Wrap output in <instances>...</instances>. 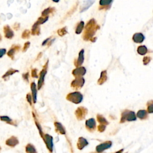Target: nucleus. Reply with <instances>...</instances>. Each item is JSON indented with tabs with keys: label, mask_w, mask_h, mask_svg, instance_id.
<instances>
[{
	"label": "nucleus",
	"mask_w": 153,
	"mask_h": 153,
	"mask_svg": "<svg viewBox=\"0 0 153 153\" xmlns=\"http://www.w3.org/2000/svg\"><path fill=\"white\" fill-rule=\"evenodd\" d=\"M99 28V26L96 24V20L94 19L90 20L85 27L84 32L83 35V39L85 41L90 40V39L93 37L94 35L95 34L96 31Z\"/></svg>",
	"instance_id": "obj_1"
},
{
	"label": "nucleus",
	"mask_w": 153,
	"mask_h": 153,
	"mask_svg": "<svg viewBox=\"0 0 153 153\" xmlns=\"http://www.w3.org/2000/svg\"><path fill=\"white\" fill-rule=\"evenodd\" d=\"M136 120L135 113L133 111L125 109L122 113V117L120 120V123H123L126 122H132Z\"/></svg>",
	"instance_id": "obj_2"
},
{
	"label": "nucleus",
	"mask_w": 153,
	"mask_h": 153,
	"mask_svg": "<svg viewBox=\"0 0 153 153\" xmlns=\"http://www.w3.org/2000/svg\"><path fill=\"white\" fill-rule=\"evenodd\" d=\"M67 99L75 104H79L83 99V94L79 92H74L69 93L67 96Z\"/></svg>",
	"instance_id": "obj_3"
},
{
	"label": "nucleus",
	"mask_w": 153,
	"mask_h": 153,
	"mask_svg": "<svg viewBox=\"0 0 153 153\" xmlns=\"http://www.w3.org/2000/svg\"><path fill=\"white\" fill-rule=\"evenodd\" d=\"M48 63H49V61H47L46 62V63L45 64V65L43 67V68L41 71L39 73V79H38V89L40 90L41 88L42 87V86H43L44 83V78H45V75H46L47 74V67H48Z\"/></svg>",
	"instance_id": "obj_4"
},
{
	"label": "nucleus",
	"mask_w": 153,
	"mask_h": 153,
	"mask_svg": "<svg viewBox=\"0 0 153 153\" xmlns=\"http://www.w3.org/2000/svg\"><path fill=\"white\" fill-rule=\"evenodd\" d=\"M85 80L84 78L82 77H77V78H75V80H74L73 82H72L71 84V87L74 88V89L75 90H79L80 88L83 87V86H84V84Z\"/></svg>",
	"instance_id": "obj_5"
},
{
	"label": "nucleus",
	"mask_w": 153,
	"mask_h": 153,
	"mask_svg": "<svg viewBox=\"0 0 153 153\" xmlns=\"http://www.w3.org/2000/svg\"><path fill=\"white\" fill-rule=\"evenodd\" d=\"M88 113L87 109L83 107H80L75 111V115L78 120H83Z\"/></svg>",
	"instance_id": "obj_6"
},
{
	"label": "nucleus",
	"mask_w": 153,
	"mask_h": 153,
	"mask_svg": "<svg viewBox=\"0 0 153 153\" xmlns=\"http://www.w3.org/2000/svg\"><path fill=\"white\" fill-rule=\"evenodd\" d=\"M46 143L47 148L48 149L49 152H53V137L52 136L49 135V134H44V136L42 138Z\"/></svg>",
	"instance_id": "obj_7"
},
{
	"label": "nucleus",
	"mask_w": 153,
	"mask_h": 153,
	"mask_svg": "<svg viewBox=\"0 0 153 153\" xmlns=\"http://www.w3.org/2000/svg\"><path fill=\"white\" fill-rule=\"evenodd\" d=\"M111 146H112V142L110 141H107L105 142L102 143L100 145H98L96 148V151L98 152H102L105 150H107V149L110 148Z\"/></svg>",
	"instance_id": "obj_8"
},
{
	"label": "nucleus",
	"mask_w": 153,
	"mask_h": 153,
	"mask_svg": "<svg viewBox=\"0 0 153 153\" xmlns=\"http://www.w3.org/2000/svg\"><path fill=\"white\" fill-rule=\"evenodd\" d=\"M86 73V69L83 67H77V68L74 69L72 72V74L75 78L77 77H82L83 75H84Z\"/></svg>",
	"instance_id": "obj_9"
},
{
	"label": "nucleus",
	"mask_w": 153,
	"mask_h": 153,
	"mask_svg": "<svg viewBox=\"0 0 153 153\" xmlns=\"http://www.w3.org/2000/svg\"><path fill=\"white\" fill-rule=\"evenodd\" d=\"M96 121L94 118H92L86 120V127L88 131L90 132H93L96 129Z\"/></svg>",
	"instance_id": "obj_10"
},
{
	"label": "nucleus",
	"mask_w": 153,
	"mask_h": 153,
	"mask_svg": "<svg viewBox=\"0 0 153 153\" xmlns=\"http://www.w3.org/2000/svg\"><path fill=\"white\" fill-rule=\"evenodd\" d=\"M84 49H82V50H80V52H79L78 59L75 60L74 61V65L76 67H81L82 64L83 63V62H84Z\"/></svg>",
	"instance_id": "obj_11"
},
{
	"label": "nucleus",
	"mask_w": 153,
	"mask_h": 153,
	"mask_svg": "<svg viewBox=\"0 0 153 153\" xmlns=\"http://www.w3.org/2000/svg\"><path fill=\"white\" fill-rule=\"evenodd\" d=\"M20 46L19 45H13L10 50H9V52H7V56L10 57L12 59H14L15 53L16 52H18L20 50Z\"/></svg>",
	"instance_id": "obj_12"
},
{
	"label": "nucleus",
	"mask_w": 153,
	"mask_h": 153,
	"mask_svg": "<svg viewBox=\"0 0 153 153\" xmlns=\"http://www.w3.org/2000/svg\"><path fill=\"white\" fill-rule=\"evenodd\" d=\"M54 127H55V132L59 135H65L66 131L65 127L59 122H55L54 123Z\"/></svg>",
	"instance_id": "obj_13"
},
{
	"label": "nucleus",
	"mask_w": 153,
	"mask_h": 153,
	"mask_svg": "<svg viewBox=\"0 0 153 153\" xmlns=\"http://www.w3.org/2000/svg\"><path fill=\"white\" fill-rule=\"evenodd\" d=\"M19 142L18 139L16 136H13L5 141V144L10 147H14L19 144Z\"/></svg>",
	"instance_id": "obj_14"
},
{
	"label": "nucleus",
	"mask_w": 153,
	"mask_h": 153,
	"mask_svg": "<svg viewBox=\"0 0 153 153\" xmlns=\"http://www.w3.org/2000/svg\"><path fill=\"white\" fill-rule=\"evenodd\" d=\"M4 33L5 37L8 39H12L14 37V33L9 25L4 26Z\"/></svg>",
	"instance_id": "obj_15"
},
{
	"label": "nucleus",
	"mask_w": 153,
	"mask_h": 153,
	"mask_svg": "<svg viewBox=\"0 0 153 153\" xmlns=\"http://www.w3.org/2000/svg\"><path fill=\"white\" fill-rule=\"evenodd\" d=\"M88 144V142L86 139L83 137H80L78 138V142H77V146L78 150H82L85 147L87 146Z\"/></svg>",
	"instance_id": "obj_16"
},
{
	"label": "nucleus",
	"mask_w": 153,
	"mask_h": 153,
	"mask_svg": "<svg viewBox=\"0 0 153 153\" xmlns=\"http://www.w3.org/2000/svg\"><path fill=\"white\" fill-rule=\"evenodd\" d=\"M133 41L136 43H142L144 41L145 37L142 33H136L133 36Z\"/></svg>",
	"instance_id": "obj_17"
},
{
	"label": "nucleus",
	"mask_w": 153,
	"mask_h": 153,
	"mask_svg": "<svg viewBox=\"0 0 153 153\" xmlns=\"http://www.w3.org/2000/svg\"><path fill=\"white\" fill-rule=\"evenodd\" d=\"M112 0H100L99 4L101 5L99 10H107L109 9V4L111 3Z\"/></svg>",
	"instance_id": "obj_18"
},
{
	"label": "nucleus",
	"mask_w": 153,
	"mask_h": 153,
	"mask_svg": "<svg viewBox=\"0 0 153 153\" xmlns=\"http://www.w3.org/2000/svg\"><path fill=\"white\" fill-rule=\"evenodd\" d=\"M31 89L32 91V96H33V102L35 103L37 102V86L34 82L32 83L31 84Z\"/></svg>",
	"instance_id": "obj_19"
},
{
	"label": "nucleus",
	"mask_w": 153,
	"mask_h": 153,
	"mask_svg": "<svg viewBox=\"0 0 153 153\" xmlns=\"http://www.w3.org/2000/svg\"><path fill=\"white\" fill-rule=\"evenodd\" d=\"M39 25L37 22L34 24L31 29V34L33 35H39L40 34V28H39Z\"/></svg>",
	"instance_id": "obj_20"
},
{
	"label": "nucleus",
	"mask_w": 153,
	"mask_h": 153,
	"mask_svg": "<svg viewBox=\"0 0 153 153\" xmlns=\"http://www.w3.org/2000/svg\"><path fill=\"white\" fill-rule=\"evenodd\" d=\"M107 71H103L101 72V77L98 81V84L99 85H102L107 80Z\"/></svg>",
	"instance_id": "obj_21"
},
{
	"label": "nucleus",
	"mask_w": 153,
	"mask_h": 153,
	"mask_svg": "<svg viewBox=\"0 0 153 153\" xmlns=\"http://www.w3.org/2000/svg\"><path fill=\"white\" fill-rule=\"evenodd\" d=\"M94 0H87L86 1H85L84 3H83V4L82 6V8H81V12H84V11L87 10V9L94 3Z\"/></svg>",
	"instance_id": "obj_22"
},
{
	"label": "nucleus",
	"mask_w": 153,
	"mask_h": 153,
	"mask_svg": "<svg viewBox=\"0 0 153 153\" xmlns=\"http://www.w3.org/2000/svg\"><path fill=\"white\" fill-rule=\"evenodd\" d=\"M137 117L141 120H145L148 118V113L146 110L141 109L137 112Z\"/></svg>",
	"instance_id": "obj_23"
},
{
	"label": "nucleus",
	"mask_w": 153,
	"mask_h": 153,
	"mask_svg": "<svg viewBox=\"0 0 153 153\" xmlns=\"http://www.w3.org/2000/svg\"><path fill=\"white\" fill-rule=\"evenodd\" d=\"M97 120L98 122L100 124H105V125H108L109 124V122L106 120L104 117L102 115L100 114H98L97 115Z\"/></svg>",
	"instance_id": "obj_24"
},
{
	"label": "nucleus",
	"mask_w": 153,
	"mask_h": 153,
	"mask_svg": "<svg viewBox=\"0 0 153 153\" xmlns=\"http://www.w3.org/2000/svg\"><path fill=\"white\" fill-rule=\"evenodd\" d=\"M18 72H19L18 70H16V69L11 68V69H9V71H7L6 73H5V74L4 75L3 77H2V78H3V79H4V80H5V79H6L7 77H10V75H12L16 73H18Z\"/></svg>",
	"instance_id": "obj_25"
},
{
	"label": "nucleus",
	"mask_w": 153,
	"mask_h": 153,
	"mask_svg": "<svg viewBox=\"0 0 153 153\" xmlns=\"http://www.w3.org/2000/svg\"><path fill=\"white\" fill-rule=\"evenodd\" d=\"M84 22L83 21H81L80 23L77 25L76 29H75V33L77 34H80L82 33L83 29H84Z\"/></svg>",
	"instance_id": "obj_26"
},
{
	"label": "nucleus",
	"mask_w": 153,
	"mask_h": 153,
	"mask_svg": "<svg viewBox=\"0 0 153 153\" xmlns=\"http://www.w3.org/2000/svg\"><path fill=\"white\" fill-rule=\"evenodd\" d=\"M54 11H56V10L54 7H49V8L45 9L43 11L42 13H41V15H42V16H48L49 14L53 13Z\"/></svg>",
	"instance_id": "obj_27"
},
{
	"label": "nucleus",
	"mask_w": 153,
	"mask_h": 153,
	"mask_svg": "<svg viewBox=\"0 0 153 153\" xmlns=\"http://www.w3.org/2000/svg\"><path fill=\"white\" fill-rule=\"evenodd\" d=\"M0 119H1V121L3 122H6L7 123L9 124H11V125H14L16 126V124L14 123V122H13V120L10 118H9V117L7 116H0Z\"/></svg>",
	"instance_id": "obj_28"
},
{
	"label": "nucleus",
	"mask_w": 153,
	"mask_h": 153,
	"mask_svg": "<svg viewBox=\"0 0 153 153\" xmlns=\"http://www.w3.org/2000/svg\"><path fill=\"white\" fill-rule=\"evenodd\" d=\"M137 52L141 55H145L148 52V49H147V47L145 46H141L138 47Z\"/></svg>",
	"instance_id": "obj_29"
},
{
	"label": "nucleus",
	"mask_w": 153,
	"mask_h": 153,
	"mask_svg": "<svg viewBox=\"0 0 153 153\" xmlns=\"http://www.w3.org/2000/svg\"><path fill=\"white\" fill-rule=\"evenodd\" d=\"M26 152L28 153H35L37 152L35 147L31 143H28L26 146Z\"/></svg>",
	"instance_id": "obj_30"
},
{
	"label": "nucleus",
	"mask_w": 153,
	"mask_h": 153,
	"mask_svg": "<svg viewBox=\"0 0 153 153\" xmlns=\"http://www.w3.org/2000/svg\"><path fill=\"white\" fill-rule=\"evenodd\" d=\"M33 117H34V121H35V124L36 126H37V127L38 128V129L39 130V135H40L41 137L43 138V136H44V133H43V130L42 129H41V125L39 124V123H38V122L37 121V118L35 117V115L34 114V113H33Z\"/></svg>",
	"instance_id": "obj_31"
},
{
	"label": "nucleus",
	"mask_w": 153,
	"mask_h": 153,
	"mask_svg": "<svg viewBox=\"0 0 153 153\" xmlns=\"http://www.w3.org/2000/svg\"><path fill=\"white\" fill-rule=\"evenodd\" d=\"M147 112L150 114L153 113V101H150L147 102Z\"/></svg>",
	"instance_id": "obj_32"
},
{
	"label": "nucleus",
	"mask_w": 153,
	"mask_h": 153,
	"mask_svg": "<svg viewBox=\"0 0 153 153\" xmlns=\"http://www.w3.org/2000/svg\"><path fill=\"white\" fill-rule=\"evenodd\" d=\"M49 19V16H41L40 18H39L37 20V22L39 25L44 23L45 22H46Z\"/></svg>",
	"instance_id": "obj_33"
},
{
	"label": "nucleus",
	"mask_w": 153,
	"mask_h": 153,
	"mask_svg": "<svg viewBox=\"0 0 153 153\" xmlns=\"http://www.w3.org/2000/svg\"><path fill=\"white\" fill-rule=\"evenodd\" d=\"M58 35L60 36V37H63V36L67 34V27H64V28H61V29H59L58 31Z\"/></svg>",
	"instance_id": "obj_34"
},
{
	"label": "nucleus",
	"mask_w": 153,
	"mask_h": 153,
	"mask_svg": "<svg viewBox=\"0 0 153 153\" xmlns=\"http://www.w3.org/2000/svg\"><path fill=\"white\" fill-rule=\"evenodd\" d=\"M31 33L30 32L29 30H28V29H26L25 30V31L23 32V33H22V38L23 39H28L29 38V37H30V35H31Z\"/></svg>",
	"instance_id": "obj_35"
},
{
	"label": "nucleus",
	"mask_w": 153,
	"mask_h": 153,
	"mask_svg": "<svg viewBox=\"0 0 153 153\" xmlns=\"http://www.w3.org/2000/svg\"><path fill=\"white\" fill-rule=\"evenodd\" d=\"M105 129H106V125H105V124H100L98 126V130L99 132H104Z\"/></svg>",
	"instance_id": "obj_36"
},
{
	"label": "nucleus",
	"mask_w": 153,
	"mask_h": 153,
	"mask_svg": "<svg viewBox=\"0 0 153 153\" xmlns=\"http://www.w3.org/2000/svg\"><path fill=\"white\" fill-rule=\"evenodd\" d=\"M151 58L148 57V56H145V57L143 58V65H147V64H148L151 61Z\"/></svg>",
	"instance_id": "obj_37"
},
{
	"label": "nucleus",
	"mask_w": 153,
	"mask_h": 153,
	"mask_svg": "<svg viewBox=\"0 0 153 153\" xmlns=\"http://www.w3.org/2000/svg\"><path fill=\"white\" fill-rule=\"evenodd\" d=\"M30 44H31V43H30V42H29V41H28V42H26L25 43L24 46L23 47V49H22V52H26V50H27L28 48L29 47Z\"/></svg>",
	"instance_id": "obj_38"
},
{
	"label": "nucleus",
	"mask_w": 153,
	"mask_h": 153,
	"mask_svg": "<svg viewBox=\"0 0 153 153\" xmlns=\"http://www.w3.org/2000/svg\"><path fill=\"white\" fill-rule=\"evenodd\" d=\"M26 99H27V101L28 102V103H29L31 105H32V100L33 101V96H31V93H29L27 94V95H26Z\"/></svg>",
	"instance_id": "obj_39"
},
{
	"label": "nucleus",
	"mask_w": 153,
	"mask_h": 153,
	"mask_svg": "<svg viewBox=\"0 0 153 153\" xmlns=\"http://www.w3.org/2000/svg\"><path fill=\"white\" fill-rule=\"evenodd\" d=\"M31 76L33 78H38V76L37 75V69H33L31 70Z\"/></svg>",
	"instance_id": "obj_40"
},
{
	"label": "nucleus",
	"mask_w": 153,
	"mask_h": 153,
	"mask_svg": "<svg viewBox=\"0 0 153 153\" xmlns=\"http://www.w3.org/2000/svg\"><path fill=\"white\" fill-rule=\"evenodd\" d=\"M22 76H23V78L24 80L26 81L27 82H28V81H29V73H25L23 74Z\"/></svg>",
	"instance_id": "obj_41"
},
{
	"label": "nucleus",
	"mask_w": 153,
	"mask_h": 153,
	"mask_svg": "<svg viewBox=\"0 0 153 153\" xmlns=\"http://www.w3.org/2000/svg\"><path fill=\"white\" fill-rule=\"evenodd\" d=\"M5 53H6V49H0V58L3 57Z\"/></svg>",
	"instance_id": "obj_42"
},
{
	"label": "nucleus",
	"mask_w": 153,
	"mask_h": 153,
	"mask_svg": "<svg viewBox=\"0 0 153 153\" xmlns=\"http://www.w3.org/2000/svg\"><path fill=\"white\" fill-rule=\"evenodd\" d=\"M51 39L50 38H47L46 39H45V40L43 41V44H42V46H45L46 44H47L49 43V41H50Z\"/></svg>",
	"instance_id": "obj_43"
},
{
	"label": "nucleus",
	"mask_w": 153,
	"mask_h": 153,
	"mask_svg": "<svg viewBox=\"0 0 153 153\" xmlns=\"http://www.w3.org/2000/svg\"><path fill=\"white\" fill-rule=\"evenodd\" d=\"M19 27H20V25L19 23H16L14 25V26H13V28H14L15 30H18L19 29Z\"/></svg>",
	"instance_id": "obj_44"
},
{
	"label": "nucleus",
	"mask_w": 153,
	"mask_h": 153,
	"mask_svg": "<svg viewBox=\"0 0 153 153\" xmlns=\"http://www.w3.org/2000/svg\"><path fill=\"white\" fill-rule=\"evenodd\" d=\"M96 40V37H92V38L90 39V41H91L92 42L94 43V42H95Z\"/></svg>",
	"instance_id": "obj_45"
},
{
	"label": "nucleus",
	"mask_w": 153,
	"mask_h": 153,
	"mask_svg": "<svg viewBox=\"0 0 153 153\" xmlns=\"http://www.w3.org/2000/svg\"><path fill=\"white\" fill-rule=\"evenodd\" d=\"M42 53H39L38 54V56H37V60H38L39 58H40L41 56H42Z\"/></svg>",
	"instance_id": "obj_46"
},
{
	"label": "nucleus",
	"mask_w": 153,
	"mask_h": 153,
	"mask_svg": "<svg viewBox=\"0 0 153 153\" xmlns=\"http://www.w3.org/2000/svg\"><path fill=\"white\" fill-rule=\"evenodd\" d=\"M52 1L53 2H54V3H58V2H59L60 0H52Z\"/></svg>",
	"instance_id": "obj_47"
},
{
	"label": "nucleus",
	"mask_w": 153,
	"mask_h": 153,
	"mask_svg": "<svg viewBox=\"0 0 153 153\" xmlns=\"http://www.w3.org/2000/svg\"><path fill=\"white\" fill-rule=\"evenodd\" d=\"M1 39H2V36L1 34H0V41H1Z\"/></svg>",
	"instance_id": "obj_48"
},
{
	"label": "nucleus",
	"mask_w": 153,
	"mask_h": 153,
	"mask_svg": "<svg viewBox=\"0 0 153 153\" xmlns=\"http://www.w3.org/2000/svg\"><path fill=\"white\" fill-rule=\"evenodd\" d=\"M0 150H1V147H0Z\"/></svg>",
	"instance_id": "obj_49"
}]
</instances>
